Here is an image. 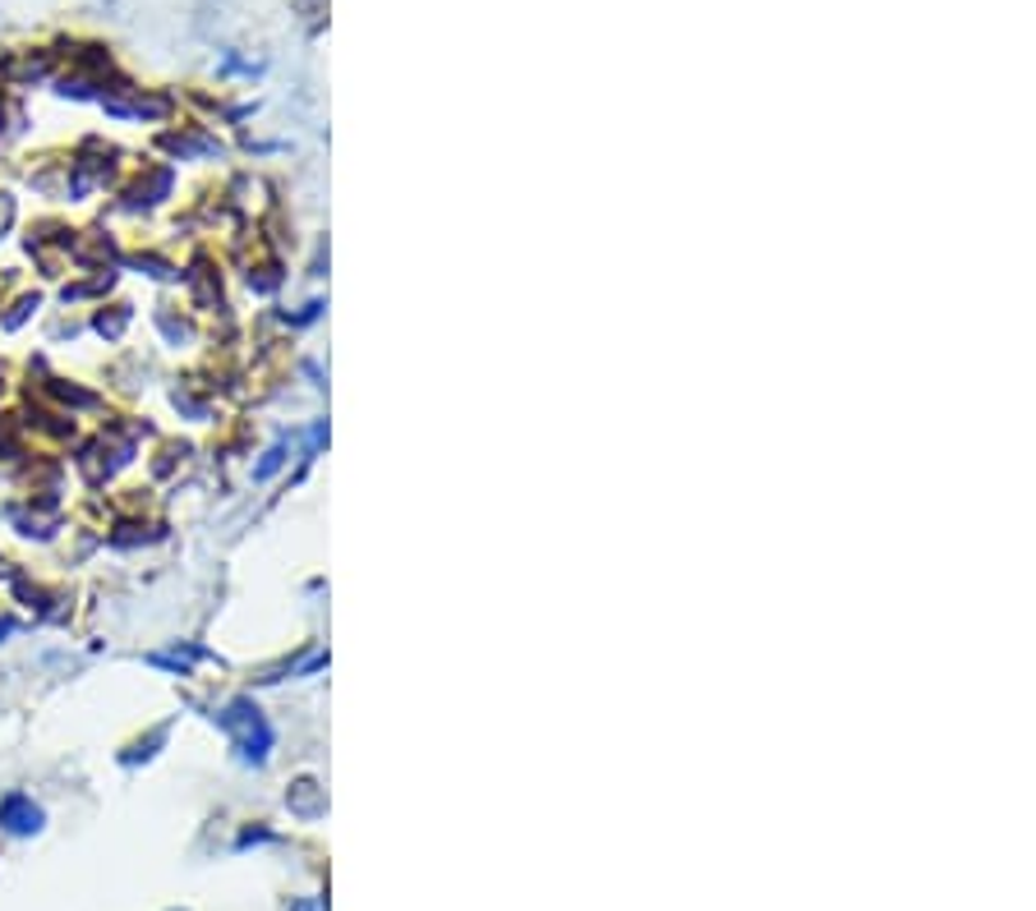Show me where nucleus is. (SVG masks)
<instances>
[{"label": "nucleus", "mask_w": 1036, "mask_h": 911, "mask_svg": "<svg viewBox=\"0 0 1036 911\" xmlns=\"http://www.w3.org/2000/svg\"><path fill=\"white\" fill-rule=\"evenodd\" d=\"M0 825H5L10 833H33L42 825V810L28 802V796H10V802L0 806Z\"/></svg>", "instance_id": "nucleus-1"}]
</instances>
